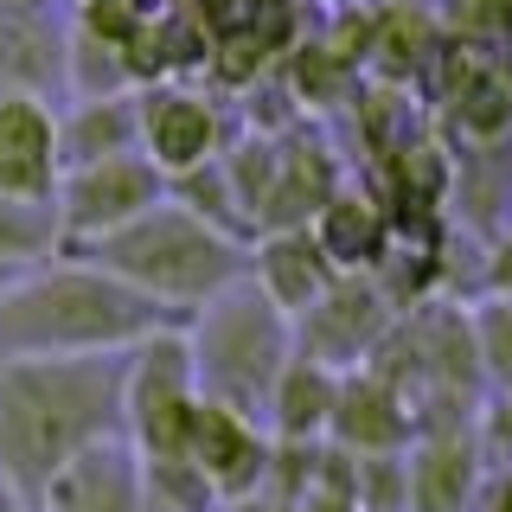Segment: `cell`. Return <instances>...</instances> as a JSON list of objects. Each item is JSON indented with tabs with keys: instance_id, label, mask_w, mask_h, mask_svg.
<instances>
[{
	"instance_id": "cell-4",
	"label": "cell",
	"mask_w": 512,
	"mask_h": 512,
	"mask_svg": "<svg viewBox=\"0 0 512 512\" xmlns=\"http://www.w3.org/2000/svg\"><path fill=\"white\" fill-rule=\"evenodd\" d=\"M199 397H218L231 410H250L269 397L276 372L288 365V320L256 295V282H231L199 308V327L186 333Z\"/></svg>"
},
{
	"instance_id": "cell-21",
	"label": "cell",
	"mask_w": 512,
	"mask_h": 512,
	"mask_svg": "<svg viewBox=\"0 0 512 512\" xmlns=\"http://www.w3.org/2000/svg\"><path fill=\"white\" fill-rule=\"evenodd\" d=\"M359 128H365V141H372V154H378V160H391L397 148H410V141H416L410 90H397V84L365 90V96H359Z\"/></svg>"
},
{
	"instance_id": "cell-17",
	"label": "cell",
	"mask_w": 512,
	"mask_h": 512,
	"mask_svg": "<svg viewBox=\"0 0 512 512\" xmlns=\"http://www.w3.org/2000/svg\"><path fill=\"white\" fill-rule=\"evenodd\" d=\"M128 148H135V103L116 90H109V103H84L58 128V167H84V160L128 154Z\"/></svg>"
},
{
	"instance_id": "cell-18",
	"label": "cell",
	"mask_w": 512,
	"mask_h": 512,
	"mask_svg": "<svg viewBox=\"0 0 512 512\" xmlns=\"http://www.w3.org/2000/svg\"><path fill=\"white\" fill-rule=\"evenodd\" d=\"M436 20L429 13H416V7H384L372 13V45H365V58L378 64V77H410V71H423L429 52H436Z\"/></svg>"
},
{
	"instance_id": "cell-8",
	"label": "cell",
	"mask_w": 512,
	"mask_h": 512,
	"mask_svg": "<svg viewBox=\"0 0 512 512\" xmlns=\"http://www.w3.org/2000/svg\"><path fill=\"white\" fill-rule=\"evenodd\" d=\"M58 173V116L32 90H0V199H52Z\"/></svg>"
},
{
	"instance_id": "cell-28",
	"label": "cell",
	"mask_w": 512,
	"mask_h": 512,
	"mask_svg": "<svg viewBox=\"0 0 512 512\" xmlns=\"http://www.w3.org/2000/svg\"><path fill=\"white\" fill-rule=\"evenodd\" d=\"M506 423H512V391H506Z\"/></svg>"
},
{
	"instance_id": "cell-24",
	"label": "cell",
	"mask_w": 512,
	"mask_h": 512,
	"mask_svg": "<svg viewBox=\"0 0 512 512\" xmlns=\"http://www.w3.org/2000/svg\"><path fill=\"white\" fill-rule=\"evenodd\" d=\"M468 327H474L480 372H493V378L512 384V295H500L493 308H480V320H468Z\"/></svg>"
},
{
	"instance_id": "cell-5",
	"label": "cell",
	"mask_w": 512,
	"mask_h": 512,
	"mask_svg": "<svg viewBox=\"0 0 512 512\" xmlns=\"http://www.w3.org/2000/svg\"><path fill=\"white\" fill-rule=\"evenodd\" d=\"M160 192H167V180H160L135 148L84 160V167L58 173V192H52L58 231H64V244H90V237L116 231V224H128V218H141Z\"/></svg>"
},
{
	"instance_id": "cell-11",
	"label": "cell",
	"mask_w": 512,
	"mask_h": 512,
	"mask_svg": "<svg viewBox=\"0 0 512 512\" xmlns=\"http://www.w3.org/2000/svg\"><path fill=\"white\" fill-rule=\"evenodd\" d=\"M480 480V442L468 429H436L404 448V512H468Z\"/></svg>"
},
{
	"instance_id": "cell-7",
	"label": "cell",
	"mask_w": 512,
	"mask_h": 512,
	"mask_svg": "<svg viewBox=\"0 0 512 512\" xmlns=\"http://www.w3.org/2000/svg\"><path fill=\"white\" fill-rule=\"evenodd\" d=\"M391 333V301L378 295L372 282H327V295L314 301L308 314H301V352L320 359L327 372H340V365H359L372 359V346Z\"/></svg>"
},
{
	"instance_id": "cell-19",
	"label": "cell",
	"mask_w": 512,
	"mask_h": 512,
	"mask_svg": "<svg viewBox=\"0 0 512 512\" xmlns=\"http://www.w3.org/2000/svg\"><path fill=\"white\" fill-rule=\"evenodd\" d=\"M58 244H64V231H58V205L52 199H0V263L32 269Z\"/></svg>"
},
{
	"instance_id": "cell-27",
	"label": "cell",
	"mask_w": 512,
	"mask_h": 512,
	"mask_svg": "<svg viewBox=\"0 0 512 512\" xmlns=\"http://www.w3.org/2000/svg\"><path fill=\"white\" fill-rule=\"evenodd\" d=\"M13 276H20V269H13V263H0V288H7V282H13Z\"/></svg>"
},
{
	"instance_id": "cell-14",
	"label": "cell",
	"mask_w": 512,
	"mask_h": 512,
	"mask_svg": "<svg viewBox=\"0 0 512 512\" xmlns=\"http://www.w3.org/2000/svg\"><path fill=\"white\" fill-rule=\"evenodd\" d=\"M39 512H148L141 493V468L122 442H103L90 455H77L52 487H45Z\"/></svg>"
},
{
	"instance_id": "cell-6",
	"label": "cell",
	"mask_w": 512,
	"mask_h": 512,
	"mask_svg": "<svg viewBox=\"0 0 512 512\" xmlns=\"http://www.w3.org/2000/svg\"><path fill=\"white\" fill-rule=\"evenodd\" d=\"M186 461L199 468V480L218 493V506L256 500L269 480V442L256 436L250 410H231L218 397H192L186 416Z\"/></svg>"
},
{
	"instance_id": "cell-23",
	"label": "cell",
	"mask_w": 512,
	"mask_h": 512,
	"mask_svg": "<svg viewBox=\"0 0 512 512\" xmlns=\"http://www.w3.org/2000/svg\"><path fill=\"white\" fill-rule=\"evenodd\" d=\"M436 32L461 39V45H506L512 39V0H448Z\"/></svg>"
},
{
	"instance_id": "cell-9",
	"label": "cell",
	"mask_w": 512,
	"mask_h": 512,
	"mask_svg": "<svg viewBox=\"0 0 512 512\" xmlns=\"http://www.w3.org/2000/svg\"><path fill=\"white\" fill-rule=\"evenodd\" d=\"M340 192V160L327 154V141L295 135L276 141V160H269V186L256 199V231H308V218Z\"/></svg>"
},
{
	"instance_id": "cell-22",
	"label": "cell",
	"mask_w": 512,
	"mask_h": 512,
	"mask_svg": "<svg viewBox=\"0 0 512 512\" xmlns=\"http://www.w3.org/2000/svg\"><path fill=\"white\" fill-rule=\"evenodd\" d=\"M288 77H295L288 96H295V103H308V109H327V103H346V96H352V64H340L327 45H301Z\"/></svg>"
},
{
	"instance_id": "cell-2",
	"label": "cell",
	"mask_w": 512,
	"mask_h": 512,
	"mask_svg": "<svg viewBox=\"0 0 512 512\" xmlns=\"http://www.w3.org/2000/svg\"><path fill=\"white\" fill-rule=\"evenodd\" d=\"M186 327V314L160 308L96 263L20 269L0 288V359H64V352H128L154 333Z\"/></svg>"
},
{
	"instance_id": "cell-16",
	"label": "cell",
	"mask_w": 512,
	"mask_h": 512,
	"mask_svg": "<svg viewBox=\"0 0 512 512\" xmlns=\"http://www.w3.org/2000/svg\"><path fill=\"white\" fill-rule=\"evenodd\" d=\"M333 397H340V372H327L320 359H288L276 384H269V410H276V436L282 442H320L327 436Z\"/></svg>"
},
{
	"instance_id": "cell-20",
	"label": "cell",
	"mask_w": 512,
	"mask_h": 512,
	"mask_svg": "<svg viewBox=\"0 0 512 512\" xmlns=\"http://www.w3.org/2000/svg\"><path fill=\"white\" fill-rule=\"evenodd\" d=\"M448 116H455V128L468 141L493 148V141L512 128V77L506 71H487L480 84H468L461 96H448Z\"/></svg>"
},
{
	"instance_id": "cell-13",
	"label": "cell",
	"mask_w": 512,
	"mask_h": 512,
	"mask_svg": "<svg viewBox=\"0 0 512 512\" xmlns=\"http://www.w3.org/2000/svg\"><path fill=\"white\" fill-rule=\"evenodd\" d=\"M327 429L346 455H404L410 436H416V416L404 410V397L378 372H365V378H340Z\"/></svg>"
},
{
	"instance_id": "cell-10",
	"label": "cell",
	"mask_w": 512,
	"mask_h": 512,
	"mask_svg": "<svg viewBox=\"0 0 512 512\" xmlns=\"http://www.w3.org/2000/svg\"><path fill=\"white\" fill-rule=\"evenodd\" d=\"M135 148L154 173H192L218 160V116L212 103L180 90H148L135 103Z\"/></svg>"
},
{
	"instance_id": "cell-26",
	"label": "cell",
	"mask_w": 512,
	"mask_h": 512,
	"mask_svg": "<svg viewBox=\"0 0 512 512\" xmlns=\"http://www.w3.org/2000/svg\"><path fill=\"white\" fill-rule=\"evenodd\" d=\"M487 512H512V474L493 480V493H487Z\"/></svg>"
},
{
	"instance_id": "cell-1",
	"label": "cell",
	"mask_w": 512,
	"mask_h": 512,
	"mask_svg": "<svg viewBox=\"0 0 512 512\" xmlns=\"http://www.w3.org/2000/svg\"><path fill=\"white\" fill-rule=\"evenodd\" d=\"M128 352L0 359V487L20 506L39 512L45 487L77 455L122 442Z\"/></svg>"
},
{
	"instance_id": "cell-3",
	"label": "cell",
	"mask_w": 512,
	"mask_h": 512,
	"mask_svg": "<svg viewBox=\"0 0 512 512\" xmlns=\"http://www.w3.org/2000/svg\"><path fill=\"white\" fill-rule=\"evenodd\" d=\"M77 250H84V263L122 276L128 288L154 295L160 308H173V314H199L218 288L250 276V250L237 244V237L212 231L205 218H192L186 205H173V199H154L141 218H128V224L90 237V244H77Z\"/></svg>"
},
{
	"instance_id": "cell-15",
	"label": "cell",
	"mask_w": 512,
	"mask_h": 512,
	"mask_svg": "<svg viewBox=\"0 0 512 512\" xmlns=\"http://www.w3.org/2000/svg\"><path fill=\"white\" fill-rule=\"evenodd\" d=\"M308 224H314L308 237L320 244V256H327L333 269H346V276L372 269L384 256V244H391V218H384V205L372 192H333Z\"/></svg>"
},
{
	"instance_id": "cell-25",
	"label": "cell",
	"mask_w": 512,
	"mask_h": 512,
	"mask_svg": "<svg viewBox=\"0 0 512 512\" xmlns=\"http://www.w3.org/2000/svg\"><path fill=\"white\" fill-rule=\"evenodd\" d=\"M493 288H500V295H512V237L493 250Z\"/></svg>"
},
{
	"instance_id": "cell-12",
	"label": "cell",
	"mask_w": 512,
	"mask_h": 512,
	"mask_svg": "<svg viewBox=\"0 0 512 512\" xmlns=\"http://www.w3.org/2000/svg\"><path fill=\"white\" fill-rule=\"evenodd\" d=\"M333 276H340V269L320 256V244L308 231H263V244L250 250V282H256V295H263L282 320L308 314L314 301L327 295Z\"/></svg>"
}]
</instances>
